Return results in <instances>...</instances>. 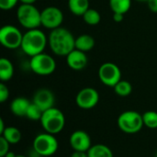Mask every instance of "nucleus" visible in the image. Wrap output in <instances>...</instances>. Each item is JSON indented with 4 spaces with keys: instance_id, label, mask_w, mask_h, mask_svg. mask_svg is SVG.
<instances>
[{
    "instance_id": "29",
    "label": "nucleus",
    "mask_w": 157,
    "mask_h": 157,
    "mask_svg": "<svg viewBox=\"0 0 157 157\" xmlns=\"http://www.w3.org/2000/svg\"><path fill=\"white\" fill-rule=\"evenodd\" d=\"M146 3H147L148 8L153 13H157V0H148Z\"/></svg>"
},
{
    "instance_id": "28",
    "label": "nucleus",
    "mask_w": 157,
    "mask_h": 157,
    "mask_svg": "<svg viewBox=\"0 0 157 157\" xmlns=\"http://www.w3.org/2000/svg\"><path fill=\"white\" fill-rule=\"evenodd\" d=\"M9 98V89L5 85V83L1 82L0 84V102L4 103L6 102Z\"/></svg>"
},
{
    "instance_id": "3",
    "label": "nucleus",
    "mask_w": 157,
    "mask_h": 157,
    "mask_svg": "<svg viewBox=\"0 0 157 157\" xmlns=\"http://www.w3.org/2000/svg\"><path fill=\"white\" fill-rule=\"evenodd\" d=\"M40 122L46 132L55 135L63 130L65 126V117L62 110L53 107L43 111Z\"/></svg>"
},
{
    "instance_id": "13",
    "label": "nucleus",
    "mask_w": 157,
    "mask_h": 157,
    "mask_svg": "<svg viewBox=\"0 0 157 157\" xmlns=\"http://www.w3.org/2000/svg\"><path fill=\"white\" fill-rule=\"evenodd\" d=\"M32 102L36 104L42 111H45L54 107L55 97L50 89L40 88L34 93Z\"/></svg>"
},
{
    "instance_id": "19",
    "label": "nucleus",
    "mask_w": 157,
    "mask_h": 157,
    "mask_svg": "<svg viewBox=\"0 0 157 157\" xmlns=\"http://www.w3.org/2000/svg\"><path fill=\"white\" fill-rule=\"evenodd\" d=\"M4 137L10 144H17L21 141L22 134L21 132L14 126H6L4 132L0 134Z\"/></svg>"
},
{
    "instance_id": "14",
    "label": "nucleus",
    "mask_w": 157,
    "mask_h": 157,
    "mask_svg": "<svg viewBox=\"0 0 157 157\" xmlns=\"http://www.w3.org/2000/svg\"><path fill=\"white\" fill-rule=\"evenodd\" d=\"M67 65L75 71H81L85 69L88 63V58L86 52L75 49L66 56Z\"/></svg>"
},
{
    "instance_id": "36",
    "label": "nucleus",
    "mask_w": 157,
    "mask_h": 157,
    "mask_svg": "<svg viewBox=\"0 0 157 157\" xmlns=\"http://www.w3.org/2000/svg\"><path fill=\"white\" fill-rule=\"evenodd\" d=\"M135 1H137V2H142V3H146L148 0H135Z\"/></svg>"
},
{
    "instance_id": "23",
    "label": "nucleus",
    "mask_w": 157,
    "mask_h": 157,
    "mask_svg": "<svg viewBox=\"0 0 157 157\" xmlns=\"http://www.w3.org/2000/svg\"><path fill=\"white\" fill-rule=\"evenodd\" d=\"M114 92L120 97H128L132 92V85L127 80H121L114 87Z\"/></svg>"
},
{
    "instance_id": "31",
    "label": "nucleus",
    "mask_w": 157,
    "mask_h": 157,
    "mask_svg": "<svg viewBox=\"0 0 157 157\" xmlns=\"http://www.w3.org/2000/svg\"><path fill=\"white\" fill-rule=\"evenodd\" d=\"M70 157H88V155H87V152L74 151Z\"/></svg>"
},
{
    "instance_id": "18",
    "label": "nucleus",
    "mask_w": 157,
    "mask_h": 157,
    "mask_svg": "<svg viewBox=\"0 0 157 157\" xmlns=\"http://www.w3.org/2000/svg\"><path fill=\"white\" fill-rule=\"evenodd\" d=\"M14 75L13 63L6 58L0 59V80L1 82H8Z\"/></svg>"
},
{
    "instance_id": "12",
    "label": "nucleus",
    "mask_w": 157,
    "mask_h": 157,
    "mask_svg": "<svg viewBox=\"0 0 157 157\" xmlns=\"http://www.w3.org/2000/svg\"><path fill=\"white\" fill-rule=\"evenodd\" d=\"M69 144L74 151L87 152L92 146V141L90 135L81 130L75 131L69 138Z\"/></svg>"
},
{
    "instance_id": "22",
    "label": "nucleus",
    "mask_w": 157,
    "mask_h": 157,
    "mask_svg": "<svg viewBox=\"0 0 157 157\" xmlns=\"http://www.w3.org/2000/svg\"><path fill=\"white\" fill-rule=\"evenodd\" d=\"M82 17H83L85 23L89 26H96V25L99 24V22L101 20L100 13L94 8L87 9L86 11V13L82 16Z\"/></svg>"
},
{
    "instance_id": "1",
    "label": "nucleus",
    "mask_w": 157,
    "mask_h": 157,
    "mask_svg": "<svg viewBox=\"0 0 157 157\" xmlns=\"http://www.w3.org/2000/svg\"><path fill=\"white\" fill-rule=\"evenodd\" d=\"M48 44L54 54L66 57L75 49V38L69 29L60 27L51 30Z\"/></svg>"
},
{
    "instance_id": "34",
    "label": "nucleus",
    "mask_w": 157,
    "mask_h": 157,
    "mask_svg": "<svg viewBox=\"0 0 157 157\" xmlns=\"http://www.w3.org/2000/svg\"><path fill=\"white\" fill-rule=\"evenodd\" d=\"M5 129H6V126L4 124V121H3V119H0V134L4 132Z\"/></svg>"
},
{
    "instance_id": "7",
    "label": "nucleus",
    "mask_w": 157,
    "mask_h": 157,
    "mask_svg": "<svg viewBox=\"0 0 157 157\" xmlns=\"http://www.w3.org/2000/svg\"><path fill=\"white\" fill-rule=\"evenodd\" d=\"M32 147L42 157L52 156L58 151L59 143L53 134L45 132L34 138Z\"/></svg>"
},
{
    "instance_id": "33",
    "label": "nucleus",
    "mask_w": 157,
    "mask_h": 157,
    "mask_svg": "<svg viewBox=\"0 0 157 157\" xmlns=\"http://www.w3.org/2000/svg\"><path fill=\"white\" fill-rule=\"evenodd\" d=\"M37 0H19L21 4H27V5H34V3Z\"/></svg>"
},
{
    "instance_id": "2",
    "label": "nucleus",
    "mask_w": 157,
    "mask_h": 157,
    "mask_svg": "<svg viewBox=\"0 0 157 157\" xmlns=\"http://www.w3.org/2000/svg\"><path fill=\"white\" fill-rule=\"evenodd\" d=\"M47 44L48 37L45 33L39 29H29L23 34L20 48L25 54L32 57L39 53L44 52Z\"/></svg>"
},
{
    "instance_id": "24",
    "label": "nucleus",
    "mask_w": 157,
    "mask_h": 157,
    "mask_svg": "<svg viewBox=\"0 0 157 157\" xmlns=\"http://www.w3.org/2000/svg\"><path fill=\"white\" fill-rule=\"evenodd\" d=\"M144 125L149 129H157V112L154 110L146 111L143 114Z\"/></svg>"
},
{
    "instance_id": "17",
    "label": "nucleus",
    "mask_w": 157,
    "mask_h": 157,
    "mask_svg": "<svg viewBox=\"0 0 157 157\" xmlns=\"http://www.w3.org/2000/svg\"><path fill=\"white\" fill-rule=\"evenodd\" d=\"M68 7L72 14L82 17L89 9V0H68Z\"/></svg>"
},
{
    "instance_id": "5",
    "label": "nucleus",
    "mask_w": 157,
    "mask_h": 157,
    "mask_svg": "<svg viewBox=\"0 0 157 157\" xmlns=\"http://www.w3.org/2000/svg\"><path fill=\"white\" fill-rule=\"evenodd\" d=\"M117 124L121 132L128 134L137 133L144 126L143 115L134 110H127L122 112L118 117Z\"/></svg>"
},
{
    "instance_id": "25",
    "label": "nucleus",
    "mask_w": 157,
    "mask_h": 157,
    "mask_svg": "<svg viewBox=\"0 0 157 157\" xmlns=\"http://www.w3.org/2000/svg\"><path fill=\"white\" fill-rule=\"evenodd\" d=\"M43 111L33 102H31L30 106L29 107V109L26 114V118L31 120V121H40Z\"/></svg>"
},
{
    "instance_id": "10",
    "label": "nucleus",
    "mask_w": 157,
    "mask_h": 157,
    "mask_svg": "<svg viewBox=\"0 0 157 157\" xmlns=\"http://www.w3.org/2000/svg\"><path fill=\"white\" fill-rule=\"evenodd\" d=\"M41 26L48 29H55L60 28L63 21V13L57 6H47L40 14Z\"/></svg>"
},
{
    "instance_id": "37",
    "label": "nucleus",
    "mask_w": 157,
    "mask_h": 157,
    "mask_svg": "<svg viewBox=\"0 0 157 157\" xmlns=\"http://www.w3.org/2000/svg\"><path fill=\"white\" fill-rule=\"evenodd\" d=\"M16 157H28L27 155H17Z\"/></svg>"
},
{
    "instance_id": "16",
    "label": "nucleus",
    "mask_w": 157,
    "mask_h": 157,
    "mask_svg": "<svg viewBox=\"0 0 157 157\" xmlns=\"http://www.w3.org/2000/svg\"><path fill=\"white\" fill-rule=\"evenodd\" d=\"M95 44V39L89 34H81L75 38V49L84 52L91 51Z\"/></svg>"
},
{
    "instance_id": "27",
    "label": "nucleus",
    "mask_w": 157,
    "mask_h": 157,
    "mask_svg": "<svg viewBox=\"0 0 157 157\" xmlns=\"http://www.w3.org/2000/svg\"><path fill=\"white\" fill-rule=\"evenodd\" d=\"M10 144L2 136H0V157H5L9 152Z\"/></svg>"
},
{
    "instance_id": "21",
    "label": "nucleus",
    "mask_w": 157,
    "mask_h": 157,
    "mask_svg": "<svg viewBox=\"0 0 157 157\" xmlns=\"http://www.w3.org/2000/svg\"><path fill=\"white\" fill-rule=\"evenodd\" d=\"M132 6V0H109V7L113 13L125 15Z\"/></svg>"
},
{
    "instance_id": "8",
    "label": "nucleus",
    "mask_w": 157,
    "mask_h": 157,
    "mask_svg": "<svg viewBox=\"0 0 157 157\" xmlns=\"http://www.w3.org/2000/svg\"><path fill=\"white\" fill-rule=\"evenodd\" d=\"M22 39L23 34L13 25H5L0 29V43L6 49L15 50L20 48Z\"/></svg>"
},
{
    "instance_id": "9",
    "label": "nucleus",
    "mask_w": 157,
    "mask_h": 157,
    "mask_svg": "<svg viewBox=\"0 0 157 157\" xmlns=\"http://www.w3.org/2000/svg\"><path fill=\"white\" fill-rule=\"evenodd\" d=\"M98 78L106 86L114 87L121 80V71L113 63H104L99 66Z\"/></svg>"
},
{
    "instance_id": "32",
    "label": "nucleus",
    "mask_w": 157,
    "mask_h": 157,
    "mask_svg": "<svg viewBox=\"0 0 157 157\" xmlns=\"http://www.w3.org/2000/svg\"><path fill=\"white\" fill-rule=\"evenodd\" d=\"M27 156L28 157H42L33 147H31V149L29 151V153H28V155H27Z\"/></svg>"
},
{
    "instance_id": "26",
    "label": "nucleus",
    "mask_w": 157,
    "mask_h": 157,
    "mask_svg": "<svg viewBox=\"0 0 157 157\" xmlns=\"http://www.w3.org/2000/svg\"><path fill=\"white\" fill-rule=\"evenodd\" d=\"M17 2H19V0H0V8L5 11L11 10L15 7Z\"/></svg>"
},
{
    "instance_id": "20",
    "label": "nucleus",
    "mask_w": 157,
    "mask_h": 157,
    "mask_svg": "<svg viewBox=\"0 0 157 157\" xmlns=\"http://www.w3.org/2000/svg\"><path fill=\"white\" fill-rule=\"evenodd\" d=\"M87 155L88 157H114L111 149L103 144L92 145L87 151Z\"/></svg>"
},
{
    "instance_id": "35",
    "label": "nucleus",
    "mask_w": 157,
    "mask_h": 157,
    "mask_svg": "<svg viewBox=\"0 0 157 157\" xmlns=\"http://www.w3.org/2000/svg\"><path fill=\"white\" fill-rule=\"evenodd\" d=\"M16 156H17V155H16L15 153H13V152L9 151V152L6 155V156L5 157H16Z\"/></svg>"
},
{
    "instance_id": "15",
    "label": "nucleus",
    "mask_w": 157,
    "mask_h": 157,
    "mask_svg": "<svg viewBox=\"0 0 157 157\" xmlns=\"http://www.w3.org/2000/svg\"><path fill=\"white\" fill-rule=\"evenodd\" d=\"M31 102L23 97H17L13 99L10 103V110L13 115L17 117H26L29 107Z\"/></svg>"
},
{
    "instance_id": "11",
    "label": "nucleus",
    "mask_w": 157,
    "mask_h": 157,
    "mask_svg": "<svg viewBox=\"0 0 157 157\" xmlns=\"http://www.w3.org/2000/svg\"><path fill=\"white\" fill-rule=\"evenodd\" d=\"M98 101L99 94L98 90L93 87H85L81 89L75 97V103L77 107L82 109H94Z\"/></svg>"
},
{
    "instance_id": "30",
    "label": "nucleus",
    "mask_w": 157,
    "mask_h": 157,
    "mask_svg": "<svg viewBox=\"0 0 157 157\" xmlns=\"http://www.w3.org/2000/svg\"><path fill=\"white\" fill-rule=\"evenodd\" d=\"M124 19V15L121 13H113V20L117 23L121 22Z\"/></svg>"
},
{
    "instance_id": "4",
    "label": "nucleus",
    "mask_w": 157,
    "mask_h": 157,
    "mask_svg": "<svg viewBox=\"0 0 157 157\" xmlns=\"http://www.w3.org/2000/svg\"><path fill=\"white\" fill-rule=\"evenodd\" d=\"M41 11H40L34 5L21 4L17 9V18L19 24L29 29H39L41 26Z\"/></svg>"
},
{
    "instance_id": "6",
    "label": "nucleus",
    "mask_w": 157,
    "mask_h": 157,
    "mask_svg": "<svg viewBox=\"0 0 157 157\" xmlns=\"http://www.w3.org/2000/svg\"><path fill=\"white\" fill-rule=\"evenodd\" d=\"M29 66L34 74L40 76H47L55 71L56 62L50 54L41 52L30 57Z\"/></svg>"
},
{
    "instance_id": "38",
    "label": "nucleus",
    "mask_w": 157,
    "mask_h": 157,
    "mask_svg": "<svg viewBox=\"0 0 157 157\" xmlns=\"http://www.w3.org/2000/svg\"><path fill=\"white\" fill-rule=\"evenodd\" d=\"M155 157H157V153H156V154H155Z\"/></svg>"
}]
</instances>
